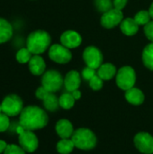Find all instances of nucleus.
Wrapping results in <instances>:
<instances>
[{
    "label": "nucleus",
    "mask_w": 153,
    "mask_h": 154,
    "mask_svg": "<svg viewBox=\"0 0 153 154\" xmlns=\"http://www.w3.org/2000/svg\"><path fill=\"white\" fill-rule=\"evenodd\" d=\"M144 33L148 40H150L153 42V21H151L149 23H147L144 27Z\"/></svg>",
    "instance_id": "nucleus-31"
},
{
    "label": "nucleus",
    "mask_w": 153,
    "mask_h": 154,
    "mask_svg": "<svg viewBox=\"0 0 153 154\" xmlns=\"http://www.w3.org/2000/svg\"><path fill=\"white\" fill-rule=\"evenodd\" d=\"M10 125V120L8 116H6L4 113L0 114V133L5 132L8 129Z\"/></svg>",
    "instance_id": "nucleus-29"
},
{
    "label": "nucleus",
    "mask_w": 153,
    "mask_h": 154,
    "mask_svg": "<svg viewBox=\"0 0 153 154\" xmlns=\"http://www.w3.org/2000/svg\"><path fill=\"white\" fill-rule=\"evenodd\" d=\"M19 143L27 152H33L36 151L39 144L37 136L29 130H25L23 133L19 134Z\"/></svg>",
    "instance_id": "nucleus-11"
},
{
    "label": "nucleus",
    "mask_w": 153,
    "mask_h": 154,
    "mask_svg": "<svg viewBox=\"0 0 153 154\" xmlns=\"http://www.w3.org/2000/svg\"><path fill=\"white\" fill-rule=\"evenodd\" d=\"M70 93L72 94V96H73V97L75 98V100H78V99H79V98L81 97V92H80L78 89L74 90L73 92H70Z\"/></svg>",
    "instance_id": "nucleus-33"
},
{
    "label": "nucleus",
    "mask_w": 153,
    "mask_h": 154,
    "mask_svg": "<svg viewBox=\"0 0 153 154\" xmlns=\"http://www.w3.org/2000/svg\"><path fill=\"white\" fill-rule=\"evenodd\" d=\"M83 59L87 67L98 69L103 62V55L101 51L95 46H88L83 52Z\"/></svg>",
    "instance_id": "nucleus-8"
},
{
    "label": "nucleus",
    "mask_w": 153,
    "mask_h": 154,
    "mask_svg": "<svg viewBox=\"0 0 153 154\" xmlns=\"http://www.w3.org/2000/svg\"><path fill=\"white\" fill-rule=\"evenodd\" d=\"M6 147H7L6 143L4 142V141H2V140H0V154L5 152V150L6 149Z\"/></svg>",
    "instance_id": "nucleus-34"
},
{
    "label": "nucleus",
    "mask_w": 153,
    "mask_h": 154,
    "mask_svg": "<svg viewBox=\"0 0 153 154\" xmlns=\"http://www.w3.org/2000/svg\"><path fill=\"white\" fill-rule=\"evenodd\" d=\"M151 16L150 14L149 11L146 10H142L140 12H138L135 16H134V20L135 22L139 24V25H146L147 23H149L151 22Z\"/></svg>",
    "instance_id": "nucleus-25"
},
{
    "label": "nucleus",
    "mask_w": 153,
    "mask_h": 154,
    "mask_svg": "<svg viewBox=\"0 0 153 154\" xmlns=\"http://www.w3.org/2000/svg\"><path fill=\"white\" fill-rule=\"evenodd\" d=\"M2 113L8 116H15L21 114L23 108L22 99L14 94L6 96L2 101Z\"/></svg>",
    "instance_id": "nucleus-5"
},
{
    "label": "nucleus",
    "mask_w": 153,
    "mask_h": 154,
    "mask_svg": "<svg viewBox=\"0 0 153 154\" xmlns=\"http://www.w3.org/2000/svg\"><path fill=\"white\" fill-rule=\"evenodd\" d=\"M13 36V27L11 23L4 19L0 18V44L8 42Z\"/></svg>",
    "instance_id": "nucleus-18"
},
{
    "label": "nucleus",
    "mask_w": 153,
    "mask_h": 154,
    "mask_svg": "<svg viewBox=\"0 0 153 154\" xmlns=\"http://www.w3.org/2000/svg\"><path fill=\"white\" fill-rule=\"evenodd\" d=\"M80 83V75L76 70H70L68 72L64 79V85L69 92H73L74 90L78 89Z\"/></svg>",
    "instance_id": "nucleus-14"
},
{
    "label": "nucleus",
    "mask_w": 153,
    "mask_h": 154,
    "mask_svg": "<svg viewBox=\"0 0 153 154\" xmlns=\"http://www.w3.org/2000/svg\"><path fill=\"white\" fill-rule=\"evenodd\" d=\"M50 42L51 38L47 32L43 30H37L31 32L27 37L26 48L33 55H39L47 51Z\"/></svg>",
    "instance_id": "nucleus-2"
},
{
    "label": "nucleus",
    "mask_w": 153,
    "mask_h": 154,
    "mask_svg": "<svg viewBox=\"0 0 153 154\" xmlns=\"http://www.w3.org/2000/svg\"><path fill=\"white\" fill-rule=\"evenodd\" d=\"M136 81L135 70L130 66L122 67L116 73V84L123 90L133 88Z\"/></svg>",
    "instance_id": "nucleus-4"
},
{
    "label": "nucleus",
    "mask_w": 153,
    "mask_h": 154,
    "mask_svg": "<svg viewBox=\"0 0 153 154\" xmlns=\"http://www.w3.org/2000/svg\"><path fill=\"white\" fill-rule=\"evenodd\" d=\"M4 154H25V151L15 144H9L5 150Z\"/></svg>",
    "instance_id": "nucleus-28"
},
{
    "label": "nucleus",
    "mask_w": 153,
    "mask_h": 154,
    "mask_svg": "<svg viewBox=\"0 0 153 154\" xmlns=\"http://www.w3.org/2000/svg\"><path fill=\"white\" fill-rule=\"evenodd\" d=\"M59 103L60 106H61L62 108L70 109L75 104V98L73 97L71 93H64L59 98Z\"/></svg>",
    "instance_id": "nucleus-23"
},
{
    "label": "nucleus",
    "mask_w": 153,
    "mask_h": 154,
    "mask_svg": "<svg viewBox=\"0 0 153 154\" xmlns=\"http://www.w3.org/2000/svg\"><path fill=\"white\" fill-rule=\"evenodd\" d=\"M122 32L127 36H133L139 31V24L135 22L134 18H125L120 23Z\"/></svg>",
    "instance_id": "nucleus-16"
},
{
    "label": "nucleus",
    "mask_w": 153,
    "mask_h": 154,
    "mask_svg": "<svg viewBox=\"0 0 153 154\" xmlns=\"http://www.w3.org/2000/svg\"><path fill=\"white\" fill-rule=\"evenodd\" d=\"M127 2L128 0H113L114 8L118 9V10H123L125 7Z\"/></svg>",
    "instance_id": "nucleus-32"
},
{
    "label": "nucleus",
    "mask_w": 153,
    "mask_h": 154,
    "mask_svg": "<svg viewBox=\"0 0 153 154\" xmlns=\"http://www.w3.org/2000/svg\"><path fill=\"white\" fill-rule=\"evenodd\" d=\"M42 101H43V105L45 106V108L50 112H53V111H56L60 106V103H59V99L58 97L51 92L50 91H46V93L41 97V98Z\"/></svg>",
    "instance_id": "nucleus-20"
},
{
    "label": "nucleus",
    "mask_w": 153,
    "mask_h": 154,
    "mask_svg": "<svg viewBox=\"0 0 153 154\" xmlns=\"http://www.w3.org/2000/svg\"><path fill=\"white\" fill-rule=\"evenodd\" d=\"M149 12H150V14H151V18L153 19V3L151 5V7H150V9H149Z\"/></svg>",
    "instance_id": "nucleus-35"
},
{
    "label": "nucleus",
    "mask_w": 153,
    "mask_h": 154,
    "mask_svg": "<svg viewBox=\"0 0 153 154\" xmlns=\"http://www.w3.org/2000/svg\"><path fill=\"white\" fill-rule=\"evenodd\" d=\"M95 5L98 11L106 13L109 10H111L114 6L112 0H96Z\"/></svg>",
    "instance_id": "nucleus-26"
},
{
    "label": "nucleus",
    "mask_w": 153,
    "mask_h": 154,
    "mask_svg": "<svg viewBox=\"0 0 153 154\" xmlns=\"http://www.w3.org/2000/svg\"><path fill=\"white\" fill-rule=\"evenodd\" d=\"M136 148L142 153H153V137L148 133H139L134 137Z\"/></svg>",
    "instance_id": "nucleus-10"
},
{
    "label": "nucleus",
    "mask_w": 153,
    "mask_h": 154,
    "mask_svg": "<svg viewBox=\"0 0 153 154\" xmlns=\"http://www.w3.org/2000/svg\"><path fill=\"white\" fill-rule=\"evenodd\" d=\"M2 113V106H1V104H0V114Z\"/></svg>",
    "instance_id": "nucleus-36"
},
{
    "label": "nucleus",
    "mask_w": 153,
    "mask_h": 154,
    "mask_svg": "<svg viewBox=\"0 0 153 154\" xmlns=\"http://www.w3.org/2000/svg\"><path fill=\"white\" fill-rule=\"evenodd\" d=\"M97 75L103 80H110L116 75V68L112 63L102 64L98 68Z\"/></svg>",
    "instance_id": "nucleus-19"
},
{
    "label": "nucleus",
    "mask_w": 153,
    "mask_h": 154,
    "mask_svg": "<svg viewBox=\"0 0 153 154\" xmlns=\"http://www.w3.org/2000/svg\"><path fill=\"white\" fill-rule=\"evenodd\" d=\"M64 80L57 70H48L45 72L41 79L42 87L48 91L54 93L60 89Z\"/></svg>",
    "instance_id": "nucleus-6"
},
{
    "label": "nucleus",
    "mask_w": 153,
    "mask_h": 154,
    "mask_svg": "<svg viewBox=\"0 0 153 154\" xmlns=\"http://www.w3.org/2000/svg\"><path fill=\"white\" fill-rule=\"evenodd\" d=\"M60 42L62 45L69 49H74L78 47L82 42L80 34L75 31L69 30L64 32L60 36Z\"/></svg>",
    "instance_id": "nucleus-12"
},
{
    "label": "nucleus",
    "mask_w": 153,
    "mask_h": 154,
    "mask_svg": "<svg viewBox=\"0 0 153 154\" xmlns=\"http://www.w3.org/2000/svg\"><path fill=\"white\" fill-rule=\"evenodd\" d=\"M95 75H96V69H92V68H90V67H86L84 69H83V71H82V76H83V78L86 79V80H90Z\"/></svg>",
    "instance_id": "nucleus-30"
},
{
    "label": "nucleus",
    "mask_w": 153,
    "mask_h": 154,
    "mask_svg": "<svg viewBox=\"0 0 153 154\" xmlns=\"http://www.w3.org/2000/svg\"><path fill=\"white\" fill-rule=\"evenodd\" d=\"M124 20V14L122 10L112 8L111 10L104 13L101 16V24L106 29H112L120 24Z\"/></svg>",
    "instance_id": "nucleus-9"
},
{
    "label": "nucleus",
    "mask_w": 153,
    "mask_h": 154,
    "mask_svg": "<svg viewBox=\"0 0 153 154\" xmlns=\"http://www.w3.org/2000/svg\"><path fill=\"white\" fill-rule=\"evenodd\" d=\"M46 64L44 60L40 55H33L29 61V69L35 76L42 75L45 71Z\"/></svg>",
    "instance_id": "nucleus-15"
},
{
    "label": "nucleus",
    "mask_w": 153,
    "mask_h": 154,
    "mask_svg": "<svg viewBox=\"0 0 153 154\" xmlns=\"http://www.w3.org/2000/svg\"><path fill=\"white\" fill-rule=\"evenodd\" d=\"M74 148V143L69 139H61L57 143V151L60 154H69Z\"/></svg>",
    "instance_id": "nucleus-22"
},
{
    "label": "nucleus",
    "mask_w": 153,
    "mask_h": 154,
    "mask_svg": "<svg viewBox=\"0 0 153 154\" xmlns=\"http://www.w3.org/2000/svg\"><path fill=\"white\" fill-rule=\"evenodd\" d=\"M89 86L93 90H99L103 87V79L98 75H95L89 80Z\"/></svg>",
    "instance_id": "nucleus-27"
},
{
    "label": "nucleus",
    "mask_w": 153,
    "mask_h": 154,
    "mask_svg": "<svg viewBox=\"0 0 153 154\" xmlns=\"http://www.w3.org/2000/svg\"><path fill=\"white\" fill-rule=\"evenodd\" d=\"M32 57V53L27 48H22V49H20L16 52V55H15L16 60L19 63H22V64H24V63L29 62Z\"/></svg>",
    "instance_id": "nucleus-24"
},
{
    "label": "nucleus",
    "mask_w": 153,
    "mask_h": 154,
    "mask_svg": "<svg viewBox=\"0 0 153 154\" xmlns=\"http://www.w3.org/2000/svg\"><path fill=\"white\" fill-rule=\"evenodd\" d=\"M125 98L126 100L134 106L142 105L144 101V94L142 91L136 88H132L125 92Z\"/></svg>",
    "instance_id": "nucleus-17"
},
{
    "label": "nucleus",
    "mask_w": 153,
    "mask_h": 154,
    "mask_svg": "<svg viewBox=\"0 0 153 154\" xmlns=\"http://www.w3.org/2000/svg\"><path fill=\"white\" fill-rule=\"evenodd\" d=\"M142 61L146 68L153 70V42L148 44L142 51Z\"/></svg>",
    "instance_id": "nucleus-21"
},
{
    "label": "nucleus",
    "mask_w": 153,
    "mask_h": 154,
    "mask_svg": "<svg viewBox=\"0 0 153 154\" xmlns=\"http://www.w3.org/2000/svg\"><path fill=\"white\" fill-rule=\"evenodd\" d=\"M49 57L59 64H66L70 61L72 53L69 48L62 44H53L49 49Z\"/></svg>",
    "instance_id": "nucleus-7"
},
{
    "label": "nucleus",
    "mask_w": 153,
    "mask_h": 154,
    "mask_svg": "<svg viewBox=\"0 0 153 154\" xmlns=\"http://www.w3.org/2000/svg\"><path fill=\"white\" fill-rule=\"evenodd\" d=\"M48 116L41 108L34 106L24 107L20 114L19 125L25 130L34 131L45 127L48 124Z\"/></svg>",
    "instance_id": "nucleus-1"
},
{
    "label": "nucleus",
    "mask_w": 153,
    "mask_h": 154,
    "mask_svg": "<svg viewBox=\"0 0 153 154\" xmlns=\"http://www.w3.org/2000/svg\"><path fill=\"white\" fill-rule=\"evenodd\" d=\"M71 140L76 148L88 151L95 148L96 144V137L95 134L87 128H80L74 132Z\"/></svg>",
    "instance_id": "nucleus-3"
},
{
    "label": "nucleus",
    "mask_w": 153,
    "mask_h": 154,
    "mask_svg": "<svg viewBox=\"0 0 153 154\" xmlns=\"http://www.w3.org/2000/svg\"><path fill=\"white\" fill-rule=\"evenodd\" d=\"M56 132L61 139H69L74 134L72 124L67 119H60L56 124Z\"/></svg>",
    "instance_id": "nucleus-13"
}]
</instances>
